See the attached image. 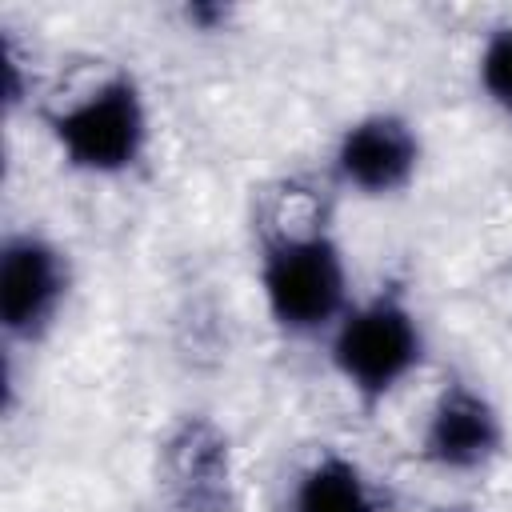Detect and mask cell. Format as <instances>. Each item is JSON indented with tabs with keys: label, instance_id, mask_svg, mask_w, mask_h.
<instances>
[{
	"label": "cell",
	"instance_id": "6da1fadb",
	"mask_svg": "<svg viewBox=\"0 0 512 512\" xmlns=\"http://www.w3.org/2000/svg\"><path fill=\"white\" fill-rule=\"evenodd\" d=\"M256 288L288 340H324L356 300L344 244L320 220L276 224L260 236Z\"/></svg>",
	"mask_w": 512,
	"mask_h": 512
},
{
	"label": "cell",
	"instance_id": "7a4b0ae2",
	"mask_svg": "<svg viewBox=\"0 0 512 512\" xmlns=\"http://www.w3.org/2000/svg\"><path fill=\"white\" fill-rule=\"evenodd\" d=\"M324 356L344 392L364 408H384L428 360V332L404 284H380L356 296L324 336Z\"/></svg>",
	"mask_w": 512,
	"mask_h": 512
},
{
	"label": "cell",
	"instance_id": "3957f363",
	"mask_svg": "<svg viewBox=\"0 0 512 512\" xmlns=\"http://www.w3.org/2000/svg\"><path fill=\"white\" fill-rule=\"evenodd\" d=\"M44 128L64 168L96 180L136 172L152 148V108L128 68L108 72L68 104L52 108Z\"/></svg>",
	"mask_w": 512,
	"mask_h": 512
},
{
	"label": "cell",
	"instance_id": "277c9868",
	"mask_svg": "<svg viewBox=\"0 0 512 512\" xmlns=\"http://www.w3.org/2000/svg\"><path fill=\"white\" fill-rule=\"evenodd\" d=\"M156 496L164 512H236V456L228 432L204 416L184 412L156 444Z\"/></svg>",
	"mask_w": 512,
	"mask_h": 512
},
{
	"label": "cell",
	"instance_id": "5b68a950",
	"mask_svg": "<svg viewBox=\"0 0 512 512\" xmlns=\"http://www.w3.org/2000/svg\"><path fill=\"white\" fill-rule=\"evenodd\" d=\"M68 252L36 232H8L0 244V328L8 344H40L64 316L72 296Z\"/></svg>",
	"mask_w": 512,
	"mask_h": 512
},
{
	"label": "cell",
	"instance_id": "8992f818",
	"mask_svg": "<svg viewBox=\"0 0 512 512\" xmlns=\"http://www.w3.org/2000/svg\"><path fill=\"white\" fill-rule=\"evenodd\" d=\"M508 448V424L500 404L464 376H448L416 432V456L424 468L444 476L488 472Z\"/></svg>",
	"mask_w": 512,
	"mask_h": 512
},
{
	"label": "cell",
	"instance_id": "52a82bcc",
	"mask_svg": "<svg viewBox=\"0 0 512 512\" xmlns=\"http://www.w3.org/2000/svg\"><path fill=\"white\" fill-rule=\"evenodd\" d=\"M424 164L420 128L392 108L364 112L348 120L328 152L332 180L360 200H392L412 188Z\"/></svg>",
	"mask_w": 512,
	"mask_h": 512
},
{
	"label": "cell",
	"instance_id": "ba28073f",
	"mask_svg": "<svg viewBox=\"0 0 512 512\" xmlns=\"http://www.w3.org/2000/svg\"><path fill=\"white\" fill-rule=\"evenodd\" d=\"M284 512H388V504L360 460L340 448H324L296 468Z\"/></svg>",
	"mask_w": 512,
	"mask_h": 512
},
{
	"label": "cell",
	"instance_id": "9c48e42d",
	"mask_svg": "<svg viewBox=\"0 0 512 512\" xmlns=\"http://www.w3.org/2000/svg\"><path fill=\"white\" fill-rule=\"evenodd\" d=\"M476 88L504 120H512V20L484 32L476 52Z\"/></svg>",
	"mask_w": 512,
	"mask_h": 512
},
{
	"label": "cell",
	"instance_id": "30bf717a",
	"mask_svg": "<svg viewBox=\"0 0 512 512\" xmlns=\"http://www.w3.org/2000/svg\"><path fill=\"white\" fill-rule=\"evenodd\" d=\"M0 60H4V108H8V116H12V112H20V104L32 96V80H28V68H24L28 60H24V52L16 48L12 36H4Z\"/></svg>",
	"mask_w": 512,
	"mask_h": 512
},
{
	"label": "cell",
	"instance_id": "8fae6325",
	"mask_svg": "<svg viewBox=\"0 0 512 512\" xmlns=\"http://www.w3.org/2000/svg\"><path fill=\"white\" fill-rule=\"evenodd\" d=\"M180 20H184L192 32H200V36H216V32L228 28L232 4H220V0H192V4L180 8Z\"/></svg>",
	"mask_w": 512,
	"mask_h": 512
},
{
	"label": "cell",
	"instance_id": "7c38bea8",
	"mask_svg": "<svg viewBox=\"0 0 512 512\" xmlns=\"http://www.w3.org/2000/svg\"><path fill=\"white\" fill-rule=\"evenodd\" d=\"M436 512H476V508H460V504H448V508H436Z\"/></svg>",
	"mask_w": 512,
	"mask_h": 512
}]
</instances>
